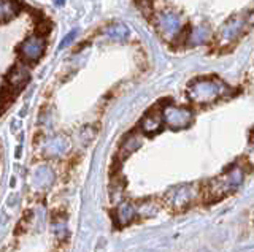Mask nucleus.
Here are the masks:
<instances>
[{
	"label": "nucleus",
	"mask_w": 254,
	"mask_h": 252,
	"mask_svg": "<svg viewBox=\"0 0 254 252\" xmlns=\"http://www.w3.org/2000/svg\"><path fill=\"white\" fill-rule=\"evenodd\" d=\"M224 84L219 80H211V78H203L197 80L189 86V99L197 101V103H208V101L216 100L224 92Z\"/></svg>",
	"instance_id": "1"
},
{
	"label": "nucleus",
	"mask_w": 254,
	"mask_h": 252,
	"mask_svg": "<svg viewBox=\"0 0 254 252\" xmlns=\"http://www.w3.org/2000/svg\"><path fill=\"white\" fill-rule=\"evenodd\" d=\"M164 122L172 129H185L192 121V113L188 108L169 105L164 109Z\"/></svg>",
	"instance_id": "2"
},
{
	"label": "nucleus",
	"mask_w": 254,
	"mask_h": 252,
	"mask_svg": "<svg viewBox=\"0 0 254 252\" xmlns=\"http://www.w3.org/2000/svg\"><path fill=\"white\" fill-rule=\"evenodd\" d=\"M43 52H45V40L42 37H37V35L29 37L27 40L21 45V54L26 60H30V62L38 60L43 56Z\"/></svg>",
	"instance_id": "3"
},
{
	"label": "nucleus",
	"mask_w": 254,
	"mask_h": 252,
	"mask_svg": "<svg viewBox=\"0 0 254 252\" xmlns=\"http://www.w3.org/2000/svg\"><path fill=\"white\" fill-rule=\"evenodd\" d=\"M157 27L162 35H165L167 38H172L181 30V21L175 13H161L157 19Z\"/></svg>",
	"instance_id": "4"
},
{
	"label": "nucleus",
	"mask_w": 254,
	"mask_h": 252,
	"mask_svg": "<svg viewBox=\"0 0 254 252\" xmlns=\"http://www.w3.org/2000/svg\"><path fill=\"white\" fill-rule=\"evenodd\" d=\"M243 26H245V19L240 16H234L232 19H229L224 24V27L221 29V34H219L221 42L222 43L232 42L234 38H237L238 35H240Z\"/></svg>",
	"instance_id": "5"
},
{
	"label": "nucleus",
	"mask_w": 254,
	"mask_h": 252,
	"mask_svg": "<svg viewBox=\"0 0 254 252\" xmlns=\"http://www.w3.org/2000/svg\"><path fill=\"white\" fill-rule=\"evenodd\" d=\"M29 78L30 76H29L27 68H24L22 65H16L10 72V75H8V83H10V88L19 91L29 83Z\"/></svg>",
	"instance_id": "6"
},
{
	"label": "nucleus",
	"mask_w": 254,
	"mask_h": 252,
	"mask_svg": "<svg viewBox=\"0 0 254 252\" xmlns=\"http://www.w3.org/2000/svg\"><path fill=\"white\" fill-rule=\"evenodd\" d=\"M162 122H164V117L148 114V116H145V119L141 121V129L145 133H148V135H154V133L161 130Z\"/></svg>",
	"instance_id": "7"
},
{
	"label": "nucleus",
	"mask_w": 254,
	"mask_h": 252,
	"mask_svg": "<svg viewBox=\"0 0 254 252\" xmlns=\"http://www.w3.org/2000/svg\"><path fill=\"white\" fill-rule=\"evenodd\" d=\"M2 22H8L16 18L21 11V5L16 0H2Z\"/></svg>",
	"instance_id": "8"
},
{
	"label": "nucleus",
	"mask_w": 254,
	"mask_h": 252,
	"mask_svg": "<svg viewBox=\"0 0 254 252\" xmlns=\"http://www.w3.org/2000/svg\"><path fill=\"white\" fill-rule=\"evenodd\" d=\"M135 217V209L132 204L124 203L118 208L116 211V220L119 222V225H127L132 222V219Z\"/></svg>",
	"instance_id": "9"
},
{
	"label": "nucleus",
	"mask_w": 254,
	"mask_h": 252,
	"mask_svg": "<svg viewBox=\"0 0 254 252\" xmlns=\"http://www.w3.org/2000/svg\"><path fill=\"white\" fill-rule=\"evenodd\" d=\"M34 179H35V184L37 187H46L53 183L54 179V175L50 168H38L34 175Z\"/></svg>",
	"instance_id": "10"
},
{
	"label": "nucleus",
	"mask_w": 254,
	"mask_h": 252,
	"mask_svg": "<svg viewBox=\"0 0 254 252\" xmlns=\"http://www.w3.org/2000/svg\"><path fill=\"white\" fill-rule=\"evenodd\" d=\"M208 37H210V29L206 26H198L190 34V45H202L208 40Z\"/></svg>",
	"instance_id": "11"
},
{
	"label": "nucleus",
	"mask_w": 254,
	"mask_h": 252,
	"mask_svg": "<svg viewBox=\"0 0 254 252\" xmlns=\"http://www.w3.org/2000/svg\"><path fill=\"white\" fill-rule=\"evenodd\" d=\"M107 34L111 38H115V40H124V38L129 35V30H127V27L124 24H113L108 27Z\"/></svg>",
	"instance_id": "12"
},
{
	"label": "nucleus",
	"mask_w": 254,
	"mask_h": 252,
	"mask_svg": "<svg viewBox=\"0 0 254 252\" xmlns=\"http://www.w3.org/2000/svg\"><path fill=\"white\" fill-rule=\"evenodd\" d=\"M78 35V29H75V30H71V32H68L67 35H65V38L61 42V45H59V50H65L67 46L75 40V37Z\"/></svg>",
	"instance_id": "13"
},
{
	"label": "nucleus",
	"mask_w": 254,
	"mask_h": 252,
	"mask_svg": "<svg viewBox=\"0 0 254 252\" xmlns=\"http://www.w3.org/2000/svg\"><path fill=\"white\" fill-rule=\"evenodd\" d=\"M64 140H61V138H58V140H54L53 143H51V146H50V152H54V154H59V152H62L64 151V143H62Z\"/></svg>",
	"instance_id": "14"
},
{
	"label": "nucleus",
	"mask_w": 254,
	"mask_h": 252,
	"mask_svg": "<svg viewBox=\"0 0 254 252\" xmlns=\"http://www.w3.org/2000/svg\"><path fill=\"white\" fill-rule=\"evenodd\" d=\"M64 2H65V0H54L56 5H64Z\"/></svg>",
	"instance_id": "15"
}]
</instances>
